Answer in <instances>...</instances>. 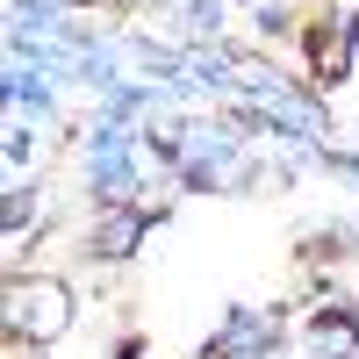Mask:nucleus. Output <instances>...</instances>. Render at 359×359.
<instances>
[{"label": "nucleus", "instance_id": "nucleus-1", "mask_svg": "<svg viewBox=\"0 0 359 359\" xmlns=\"http://www.w3.org/2000/svg\"><path fill=\"white\" fill-rule=\"evenodd\" d=\"M22 294H29V338H57V331H65V294H57L50 280L22 287Z\"/></svg>", "mask_w": 359, "mask_h": 359}, {"label": "nucleus", "instance_id": "nucleus-2", "mask_svg": "<svg viewBox=\"0 0 359 359\" xmlns=\"http://www.w3.org/2000/svg\"><path fill=\"white\" fill-rule=\"evenodd\" d=\"M94 245H101L108 259H115V252H130V245H137V216H108V223H101V237H94Z\"/></svg>", "mask_w": 359, "mask_h": 359}]
</instances>
